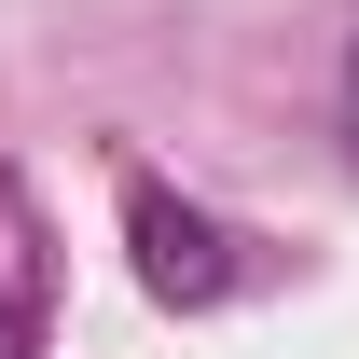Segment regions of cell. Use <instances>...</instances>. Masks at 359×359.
I'll use <instances>...</instances> for the list:
<instances>
[{"label": "cell", "instance_id": "1", "mask_svg": "<svg viewBox=\"0 0 359 359\" xmlns=\"http://www.w3.org/2000/svg\"><path fill=\"white\" fill-rule=\"evenodd\" d=\"M125 222H138V276H152L166 304H208V290H235L222 235L194 222V208H166V180H125Z\"/></svg>", "mask_w": 359, "mask_h": 359}, {"label": "cell", "instance_id": "3", "mask_svg": "<svg viewBox=\"0 0 359 359\" xmlns=\"http://www.w3.org/2000/svg\"><path fill=\"white\" fill-rule=\"evenodd\" d=\"M346 138H359V55H346Z\"/></svg>", "mask_w": 359, "mask_h": 359}, {"label": "cell", "instance_id": "2", "mask_svg": "<svg viewBox=\"0 0 359 359\" xmlns=\"http://www.w3.org/2000/svg\"><path fill=\"white\" fill-rule=\"evenodd\" d=\"M42 318H55L42 208H28V194H14V166H0V359H42Z\"/></svg>", "mask_w": 359, "mask_h": 359}]
</instances>
